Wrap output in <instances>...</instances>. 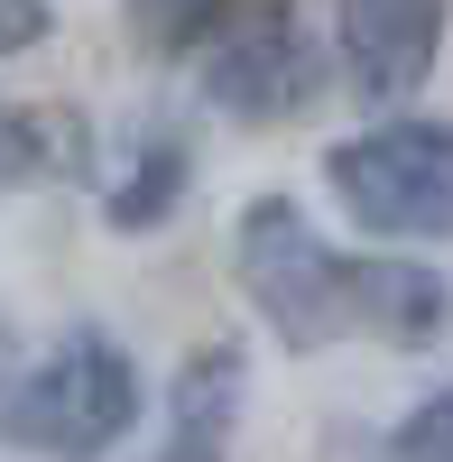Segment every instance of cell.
<instances>
[{
	"mask_svg": "<svg viewBox=\"0 0 453 462\" xmlns=\"http://www.w3.org/2000/svg\"><path fill=\"white\" fill-rule=\"evenodd\" d=\"M324 185L370 241H453V130L380 121L324 148Z\"/></svg>",
	"mask_w": 453,
	"mask_h": 462,
	"instance_id": "cell-1",
	"label": "cell"
},
{
	"mask_svg": "<svg viewBox=\"0 0 453 462\" xmlns=\"http://www.w3.org/2000/svg\"><path fill=\"white\" fill-rule=\"evenodd\" d=\"M139 426V370L111 333H65L10 398H0V435L37 453H102Z\"/></svg>",
	"mask_w": 453,
	"mask_h": 462,
	"instance_id": "cell-2",
	"label": "cell"
},
{
	"mask_svg": "<svg viewBox=\"0 0 453 462\" xmlns=\"http://www.w3.org/2000/svg\"><path fill=\"white\" fill-rule=\"evenodd\" d=\"M232 259H241L250 305L296 342V352H324L333 333H352V259L324 250V231L296 213L287 195H259V204L241 213Z\"/></svg>",
	"mask_w": 453,
	"mask_h": 462,
	"instance_id": "cell-3",
	"label": "cell"
},
{
	"mask_svg": "<svg viewBox=\"0 0 453 462\" xmlns=\"http://www.w3.org/2000/svg\"><path fill=\"white\" fill-rule=\"evenodd\" d=\"M315 84H324V56L306 47V28L287 10H259L241 28H222L213 56H204V93L232 121H287V111L315 102Z\"/></svg>",
	"mask_w": 453,
	"mask_h": 462,
	"instance_id": "cell-4",
	"label": "cell"
},
{
	"mask_svg": "<svg viewBox=\"0 0 453 462\" xmlns=\"http://www.w3.org/2000/svg\"><path fill=\"white\" fill-rule=\"evenodd\" d=\"M444 28H453L444 0H333V47L361 102H407L435 74Z\"/></svg>",
	"mask_w": 453,
	"mask_h": 462,
	"instance_id": "cell-5",
	"label": "cell"
},
{
	"mask_svg": "<svg viewBox=\"0 0 453 462\" xmlns=\"http://www.w3.org/2000/svg\"><path fill=\"white\" fill-rule=\"evenodd\" d=\"M352 324L398 342V352H426L453 324V287L426 259H352Z\"/></svg>",
	"mask_w": 453,
	"mask_h": 462,
	"instance_id": "cell-6",
	"label": "cell"
},
{
	"mask_svg": "<svg viewBox=\"0 0 453 462\" xmlns=\"http://www.w3.org/2000/svg\"><path fill=\"white\" fill-rule=\"evenodd\" d=\"M241 389H250L241 342H204V352L176 370V389H167V453H185V462L222 453L232 426H241Z\"/></svg>",
	"mask_w": 453,
	"mask_h": 462,
	"instance_id": "cell-7",
	"label": "cell"
},
{
	"mask_svg": "<svg viewBox=\"0 0 453 462\" xmlns=\"http://www.w3.org/2000/svg\"><path fill=\"white\" fill-rule=\"evenodd\" d=\"M176 195H185V148L176 139H158V148H139V167H130V185H111V222L121 231H148V222H167L176 213Z\"/></svg>",
	"mask_w": 453,
	"mask_h": 462,
	"instance_id": "cell-8",
	"label": "cell"
},
{
	"mask_svg": "<svg viewBox=\"0 0 453 462\" xmlns=\"http://www.w3.org/2000/svg\"><path fill=\"white\" fill-rule=\"evenodd\" d=\"M389 444H398L407 462H453V389H435V398H426L417 416H407V426H398Z\"/></svg>",
	"mask_w": 453,
	"mask_h": 462,
	"instance_id": "cell-9",
	"label": "cell"
},
{
	"mask_svg": "<svg viewBox=\"0 0 453 462\" xmlns=\"http://www.w3.org/2000/svg\"><path fill=\"white\" fill-rule=\"evenodd\" d=\"M139 19H148L158 47H185V37H204L222 19V0H139Z\"/></svg>",
	"mask_w": 453,
	"mask_h": 462,
	"instance_id": "cell-10",
	"label": "cell"
},
{
	"mask_svg": "<svg viewBox=\"0 0 453 462\" xmlns=\"http://www.w3.org/2000/svg\"><path fill=\"white\" fill-rule=\"evenodd\" d=\"M37 37H47V10H37V0H0V56L37 47Z\"/></svg>",
	"mask_w": 453,
	"mask_h": 462,
	"instance_id": "cell-11",
	"label": "cell"
}]
</instances>
